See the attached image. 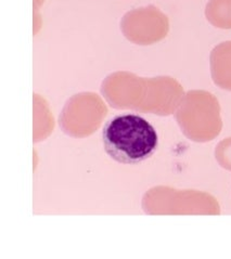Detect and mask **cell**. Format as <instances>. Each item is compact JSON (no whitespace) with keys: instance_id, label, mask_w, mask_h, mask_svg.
<instances>
[{"instance_id":"6da1fadb","label":"cell","mask_w":231,"mask_h":259,"mask_svg":"<svg viewBox=\"0 0 231 259\" xmlns=\"http://www.w3.org/2000/svg\"><path fill=\"white\" fill-rule=\"evenodd\" d=\"M108 155L122 164H138L151 157L159 146L157 130L147 119L134 114L109 120L102 130Z\"/></svg>"},{"instance_id":"7a4b0ae2","label":"cell","mask_w":231,"mask_h":259,"mask_svg":"<svg viewBox=\"0 0 231 259\" xmlns=\"http://www.w3.org/2000/svg\"><path fill=\"white\" fill-rule=\"evenodd\" d=\"M177 120L184 134L193 138L195 131L207 129L211 137H215L221 129L218 102L206 91H190L184 97L177 112Z\"/></svg>"},{"instance_id":"3957f363","label":"cell","mask_w":231,"mask_h":259,"mask_svg":"<svg viewBox=\"0 0 231 259\" xmlns=\"http://www.w3.org/2000/svg\"><path fill=\"white\" fill-rule=\"evenodd\" d=\"M212 75L219 87L231 90V42L214 49L211 55Z\"/></svg>"},{"instance_id":"277c9868","label":"cell","mask_w":231,"mask_h":259,"mask_svg":"<svg viewBox=\"0 0 231 259\" xmlns=\"http://www.w3.org/2000/svg\"><path fill=\"white\" fill-rule=\"evenodd\" d=\"M206 16L217 27L231 28V0H211L206 7Z\"/></svg>"}]
</instances>
